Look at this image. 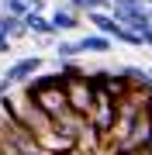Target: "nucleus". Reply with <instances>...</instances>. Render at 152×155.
I'll return each instance as SVG.
<instances>
[{
    "label": "nucleus",
    "mask_w": 152,
    "mask_h": 155,
    "mask_svg": "<svg viewBox=\"0 0 152 155\" xmlns=\"http://www.w3.org/2000/svg\"><path fill=\"white\" fill-rule=\"evenodd\" d=\"M107 14L118 24H124L128 31L142 35L145 28H152L149 21V4H138V0H107Z\"/></svg>",
    "instance_id": "f257e3e1"
},
{
    "label": "nucleus",
    "mask_w": 152,
    "mask_h": 155,
    "mask_svg": "<svg viewBox=\"0 0 152 155\" xmlns=\"http://www.w3.org/2000/svg\"><path fill=\"white\" fill-rule=\"evenodd\" d=\"M42 69H45V55H42V52H28V55L14 59L11 66L4 69V79H7L14 90H24V86H28Z\"/></svg>",
    "instance_id": "f03ea898"
},
{
    "label": "nucleus",
    "mask_w": 152,
    "mask_h": 155,
    "mask_svg": "<svg viewBox=\"0 0 152 155\" xmlns=\"http://www.w3.org/2000/svg\"><path fill=\"white\" fill-rule=\"evenodd\" d=\"M21 93H24V90H21ZM24 97H28V100H31V104H35V107L42 110V114L49 117L52 124H56V121H62V117L69 114L66 86H56V90H42V93H24Z\"/></svg>",
    "instance_id": "7ed1b4c3"
},
{
    "label": "nucleus",
    "mask_w": 152,
    "mask_h": 155,
    "mask_svg": "<svg viewBox=\"0 0 152 155\" xmlns=\"http://www.w3.org/2000/svg\"><path fill=\"white\" fill-rule=\"evenodd\" d=\"M49 21H52V31H56V38H73V35L83 28L86 17L79 14V11H73L69 4H56V7L49 11Z\"/></svg>",
    "instance_id": "20e7f679"
},
{
    "label": "nucleus",
    "mask_w": 152,
    "mask_h": 155,
    "mask_svg": "<svg viewBox=\"0 0 152 155\" xmlns=\"http://www.w3.org/2000/svg\"><path fill=\"white\" fill-rule=\"evenodd\" d=\"M66 100H69V114H76V117L86 121V114H90V107H93V86H90V79L66 83Z\"/></svg>",
    "instance_id": "39448f33"
},
{
    "label": "nucleus",
    "mask_w": 152,
    "mask_h": 155,
    "mask_svg": "<svg viewBox=\"0 0 152 155\" xmlns=\"http://www.w3.org/2000/svg\"><path fill=\"white\" fill-rule=\"evenodd\" d=\"M21 24H24V31H28V38H56L49 14H35V11H28V14L21 17Z\"/></svg>",
    "instance_id": "423d86ee"
},
{
    "label": "nucleus",
    "mask_w": 152,
    "mask_h": 155,
    "mask_svg": "<svg viewBox=\"0 0 152 155\" xmlns=\"http://www.w3.org/2000/svg\"><path fill=\"white\" fill-rule=\"evenodd\" d=\"M76 45H79V52H83V55H107V52H114V41H107L104 35H97V31L79 35Z\"/></svg>",
    "instance_id": "0eeeda50"
},
{
    "label": "nucleus",
    "mask_w": 152,
    "mask_h": 155,
    "mask_svg": "<svg viewBox=\"0 0 152 155\" xmlns=\"http://www.w3.org/2000/svg\"><path fill=\"white\" fill-rule=\"evenodd\" d=\"M52 55H56V62H79V45L76 38H56V48H52Z\"/></svg>",
    "instance_id": "6e6552de"
},
{
    "label": "nucleus",
    "mask_w": 152,
    "mask_h": 155,
    "mask_svg": "<svg viewBox=\"0 0 152 155\" xmlns=\"http://www.w3.org/2000/svg\"><path fill=\"white\" fill-rule=\"evenodd\" d=\"M56 72L62 76V83H76V79H86V69L79 62H56Z\"/></svg>",
    "instance_id": "1a4fd4ad"
},
{
    "label": "nucleus",
    "mask_w": 152,
    "mask_h": 155,
    "mask_svg": "<svg viewBox=\"0 0 152 155\" xmlns=\"http://www.w3.org/2000/svg\"><path fill=\"white\" fill-rule=\"evenodd\" d=\"M69 7L73 11H79V14H97V11H107V0H69Z\"/></svg>",
    "instance_id": "9d476101"
},
{
    "label": "nucleus",
    "mask_w": 152,
    "mask_h": 155,
    "mask_svg": "<svg viewBox=\"0 0 152 155\" xmlns=\"http://www.w3.org/2000/svg\"><path fill=\"white\" fill-rule=\"evenodd\" d=\"M0 14L17 17V21H21V17L28 14V7H24V0H0Z\"/></svg>",
    "instance_id": "9b49d317"
},
{
    "label": "nucleus",
    "mask_w": 152,
    "mask_h": 155,
    "mask_svg": "<svg viewBox=\"0 0 152 155\" xmlns=\"http://www.w3.org/2000/svg\"><path fill=\"white\" fill-rule=\"evenodd\" d=\"M24 7L35 11V14H49V4H45V0H24Z\"/></svg>",
    "instance_id": "f8f14e48"
},
{
    "label": "nucleus",
    "mask_w": 152,
    "mask_h": 155,
    "mask_svg": "<svg viewBox=\"0 0 152 155\" xmlns=\"http://www.w3.org/2000/svg\"><path fill=\"white\" fill-rule=\"evenodd\" d=\"M7 52H14V41L7 38L4 31H0V55H7Z\"/></svg>",
    "instance_id": "ddd939ff"
},
{
    "label": "nucleus",
    "mask_w": 152,
    "mask_h": 155,
    "mask_svg": "<svg viewBox=\"0 0 152 155\" xmlns=\"http://www.w3.org/2000/svg\"><path fill=\"white\" fill-rule=\"evenodd\" d=\"M138 38H142V48H149V52H152V28H145Z\"/></svg>",
    "instance_id": "4468645a"
},
{
    "label": "nucleus",
    "mask_w": 152,
    "mask_h": 155,
    "mask_svg": "<svg viewBox=\"0 0 152 155\" xmlns=\"http://www.w3.org/2000/svg\"><path fill=\"white\" fill-rule=\"evenodd\" d=\"M11 93H14V86H11V83H7V79H4V76H0V100H4V97H11Z\"/></svg>",
    "instance_id": "2eb2a0df"
},
{
    "label": "nucleus",
    "mask_w": 152,
    "mask_h": 155,
    "mask_svg": "<svg viewBox=\"0 0 152 155\" xmlns=\"http://www.w3.org/2000/svg\"><path fill=\"white\" fill-rule=\"evenodd\" d=\"M138 4H149V0H138Z\"/></svg>",
    "instance_id": "dca6fc26"
},
{
    "label": "nucleus",
    "mask_w": 152,
    "mask_h": 155,
    "mask_svg": "<svg viewBox=\"0 0 152 155\" xmlns=\"http://www.w3.org/2000/svg\"><path fill=\"white\" fill-rule=\"evenodd\" d=\"M59 4H69V0H59Z\"/></svg>",
    "instance_id": "f3484780"
},
{
    "label": "nucleus",
    "mask_w": 152,
    "mask_h": 155,
    "mask_svg": "<svg viewBox=\"0 0 152 155\" xmlns=\"http://www.w3.org/2000/svg\"><path fill=\"white\" fill-rule=\"evenodd\" d=\"M149 7H152V0H149Z\"/></svg>",
    "instance_id": "a211bd4d"
},
{
    "label": "nucleus",
    "mask_w": 152,
    "mask_h": 155,
    "mask_svg": "<svg viewBox=\"0 0 152 155\" xmlns=\"http://www.w3.org/2000/svg\"><path fill=\"white\" fill-rule=\"evenodd\" d=\"M114 155H121V152H114Z\"/></svg>",
    "instance_id": "6ab92c4d"
}]
</instances>
